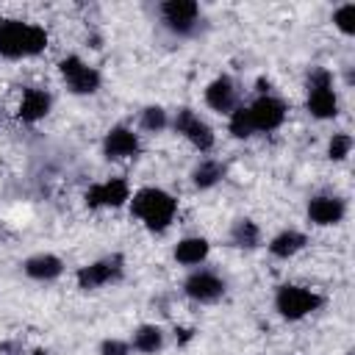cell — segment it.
Returning <instances> with one entry per match:
<instances>
[{
	"label": "cell",
	"instance_id": "obj_1",
	"mask_svg": "<svg viewBox=\"0 0 355 355\" xmlns=\"http://www.w3.org/2000/svg\"><path fill=\"white\" fill-rule=\"evenodd\" d=\"M128 202H130V214L150 233H164L175 222V214H178V200L161 186H144L133 191Z\"/></svg>",
	"mask_w": 355,
	"mask_h": 355
},
{
	"label": "cell",
	"instance_id": "obj_2",
	"mask_svg": "<svg viewBox=\"0 0 355 355\" xmlns=\"http://www.w3.org/2000/svg\"><path fill=\"white\" fill-rule=\"evenodd\" d=\"M47 31L36 22L6 19L0 25V58H31L44 53Z\"/></svg>",
	"mask_w": 355,
	"mask_h": 355
},
{
	"label": "cell",
	"instance_id": "obj_3",
	"mask_svg": "<svg viewBox=\"0 0 355 355\" xmlns=\"http://www.w3.org/2000/svg\"><path fill=\"white\" fill-rule=\"evenodd\" d=\"M322 302H324V297L319 291L294 286V283H283L275 291V311L288 322H300V319L311 316L313 311L322 308Z\"/></svg>",
	"mask_w": 355,
	"mask_h": 355
},
{
	"label": "cell",
	"instance_id": "obj_4",
	"mask_svg": "<svg viewBox=\"0 0 355 355\" xmlns=\"http://www.w3.org/2000/svg\"><path fill=\"white\" fill-rule=\"evenodd\" d=\"M305 108L316 119H333L338 114V97L333 89V75L324 67H313L308 72V100Z\"/></svg>",
	"mask_w": 355,
	"mask_h": 355
},
{
	"label": "cell",
	"instance_id": "obj_5",
	"mask_svg": "<svg viewBox=\"0 0 355 355\" xmlns=\"http://www.w3.org/2000/svg\"><path fill=\"white\" fill-rule=\"evenodd\" d=\"M161 22L175 36H194L200 31V6L194 0H166L158 6Z\"/></svg>",
	"mask_w": 355,
	"mask_h": 355
},
{
	"label": "cell",
	"instance_id": "obj_6",
	"mask_svg": "<svg viewBox=\"0 0 355 355\" xmlns=\"http://www.w3.org/2000/svg\"><path fill=\"white\" fill-rule=\"evenodd\" d=\"M58 72H61V80L67 83V89L72 94H94L103 83L100 72L86 64L80 55H67L58 61Z\"/></svg>",
	"mask_w": 355,
	"mask_h": 355
},
{
	"label": "cell",
	"instance_id": "obj_7",
	"mask_svg": "<svg viewBox=\"0 0 355 355\" xmlns=\"http://www.w3.org/2000/svg\"><path fill=\"white\" fill-rule=\"evenodd\" d=\"M122 272H125L122 255H108V258H100V261H92V263L80 266L75 272V280H78V288L94 291V288H103V286L116 283L122 277Z\"/></svg>",
	"mask_w": 355,
	"mask_h": 355
},
{
	"label": "cell",
	"instance_id": "obj_8",
	"mask_svg": "<svg viewBox=\"0 0 355 355\" xmlns=\"http://www.w3.org/2000/svg\"><path fill=\"white\" fill-rule=\"evenodd\" d=\"M169 125L175 128V133H180L191 147H197L200 153H208L214 147V130L205 119H200V114H194L191 108H178L175 116L169 119Z\"/></svg>",
	"mask_w": 355,
	"mask_h": 355
},
{
	"label": "cell",
	"instance_id": "obj_9",
	"mask_svg": "<svg viewBox=\"0 0 355 355\" xmlns=\"http://www.w3.org/2000/svg\"><path fill=\"white\" fill-rule=\"evenodd\" d=\"M250 119H252V130L255 133H272L277 130L283 122H286V114H288V105L275 97V94H258L250 105Z\"/></svg>",
	"mask_w": 355,
	"mask_h": 355
},
{
	"label": "cell",
	"instance_id": "obj_10",
	"mask_svg": "<svg viewBox=\"0 0 355 355\" xmlns=\"http://www.w3.org/2000/svg\"><path fill=\"white\" fill-rule=\"evenodd\" d=\"M183 294L194 302L208 305V302H216V300L225 297V280L211 269H194L183 280Z\"/></svg>",
	"mask_w": 355,
	"mask_h": 355
},
{
	"label": "cell",
	"instance_id": "obj_11",
	"mask_svg": "<svg viewBox=\"0 0 355 355\" xmlns=\"http://www.w3.org/2000/svg\"><path fill=\"white\" fill-rule=\"evenodd\" d=\"M89 208H119L130 200V186L125 178H108L86 189L83 194Z\"/></svg>",
	"mask_w": 355,
	"mask_h": 355
},
{
	"label": "cell",
	"instance_id": "obj_12",
	"mask_svg": "<svg viewBox=\"0 0 355 355\" xmlns=\"http://www.w3.org/2000/svg\"><path fill=\"white\" fill-rule=\"evenodd\" d=\"M141 150V141H139V133L128 125H114L105 136H103V155L108 161H128V158H136Z\"/></svg>",
	"mask_w": 355,
	"mask_h": 355
},
{
	"label": "cell",
	"instance_id": "obj_13",
	"mask_svg": "<svg viewBox=\"0 0 355 355\" xmlns=\"http://www.w3.org/2000/svg\"><path fill=\"white\" fill-rule=\"evenodd\" d=\"M305 214H308V222H313L319 227H330L347 216V202L338 194H316L308 200Z\"/></svg>",
	"mask_w": 355,
	"mask_h": 355
},
{
	"label": "cell",
	"instance_id": "obj_14",
	"mask_svg": "<svg viewBox=\"0 0 355 355\" xmlns=\"http://www.w3.org/2000/svg\"><path fill=\"white\" fill-rule=\"evenodd\" d=\"M205 105L219 111V114H230L239 105V89H236L230 75H216L205 86Z\"/></svg>",
	"mask_w": 355,
	"mask_h": 355
},
{
	"label": "cell",
	"instance_id": "obj_15",
	"mask_svg": "<svg viewBox=\"0 0 355 355\" xmlns=\"http://www.w3.org/2000/svg\"><path fill=\"white\" fill-rule=\"evenodd\" d=\"M50 108H53V94H50L47 89H36V86H33V89H25V92H22L17 116H19L22 122L33 125V122L44 119V116L50 114Z\"/></svg>",
	"mask_w": 355,
	"mask_h": 355
},
{
	"label": "cell",
	"instance_id": "obj_16",
	"mask_svg": "<svg viewBox=\"0 0 355 355\" xmlns=\"http://www.w3.org/2000/svg\"><path fill=\"white\" fill-rule=\"evenodd\" d=\"M22 269H25V275H28L31 280L50 283V280H55V277L64 275V261H61L58 255H53V252H36V255L25 258Z\"/></svg>",
	"mask_w": 355,
	"mask_h": 355
},
{
	"label": "cell",
	"instance_id": "obj_17",
	"mask_svg": "<svg viewBox=\"0 0 355 355\" xmlns=\"http://www.w3.org/2000/svg\"><path fill=\"white\" fill-rule=\"evenodd\" d=\"M266 247H269V255H272V258L288 261V258H294L297 252H302V250L308 247V236H305L302 230L286 227V230H280L277 236H272Z\"/></svg>",
	"mask_w": 355,
	"mask_h": 355
},
{
	"label": "cell",
	"instance_id": "obj_18",
	"mask_svg": "<svg viewBox=\"0 0 355 355\" xmlns=\"http://www.w3.org/2000/svg\"><path fill=\"white\" fill-rule=\"evenodd\" d=\"M208 252H211V244H208L205 236H186V239H180V241L175 244V250H172L175 261L183 263V266H200V263L208 258Z\"/></svg>",
	"mask_w": 355,
	"mask_h": 355
},
{
	"label": "cell",
	"instance_id": "obj_19",
	"mask_svg": "<svg viewBox=\"0 0 355 355\" xmlns=\"http://www.w3.org/2000/svg\"><path fill=\"white\" fill-rule=\"evenodd\" d=\"M130 349L141 355H155L164 349V330L158 324H139L130 336Z\"/></svg>",
	"mask_w": 355,
	"mask_h": 355
},
{
	"label": "cell",
	"instance_id": "obj_20",
	"mask_svg": "<svg viewBox=\"0 0 355 355\" xmlns=\"http://www.w3.org/2000/svg\"><path fill=\"white\" fill-rule=\"evenodd\" d=\"M227 175V166L216 158H202L194 169H191V183L194 189H214L216 183H222Z\"/></svg>",
	"mask_w": 355,
	"mask_h": 355
},
{
	"label": "cell",
	"instance_id": "obj_21",
	"mask_svg": "<svg viewBox=\"0 0 355 355\" xmlns=\"http://www.w3.org/2000/svg\"><path fill=\"white\" fill-rule=\"evenodd\" d=\"M230 244L241 250H255L261 244V227L252 219H236L230 227Z\"/></svg>",
	"mask_w": 355,
	"mask_h": 355
},
{
	"label": "cell",
	"instance_id": "obj_22",
	"mask_svg": "<svg viewBox=\"0 0 355 355\" xmlns=\"http://www.w3.org/2000/svg\"><path fill=\"white\" fill-rule=\"evenodd\" d=\"M227 130L233 139H250L255 130H252V119H250V111L244 103H239L230 114H227Z\"/></svg>",
	"mask_w": 355,
	"mask_h": 355
},
{
	"label": "cell",
	"instance_id": "obj_23",
	"mask_svg": "<svg viewBox=\"0 0 355 355\" xmlns=\"http://www.w3.org/2000/svg\"><path fill=\"white\" fill-rule=\"evenodd\" d=\"M139 125H141V130H147V133H161L164 128H169V114H166L161 105H147V108H141V114H139Z\"/></svg>",
	"mask_w": 355,
	"mask_h": 355
},
{
	"label": "cell",
	"instance_id": "obj_24",
	"mask_svg": "<svg viewBox=\"0 0 355 355\" xmlns=\"http://www.w3.org/2000/svg\"><path fill=\"white\" fill-rule=\"evenodd\" d=\"M333 25L344 33V36H352L355 33V3H344L333 11Z\"/></svg>",
	"mask_w": 355,
	"mask_h": 355
},
{
	"label": "cell",
	"instance_id": "obj_25",
	"mask_svg": "<svg viewBox=\"0 0 355 355\" xmlns=\"http://www.w3.org/2000/svg\"><path fill=\"white\" fill-rule=\"evenodd\" d=\"M352 153V136L349 133H333L327 141V158L330 161H344Z\"/></svg>",
	"mask_w": 355,
	"mask_h": 355
},
{
	"label": "cell",
	"instance_id": "obj_26",
	"mask_svg": "<svg viewBox=\"0 0 355 355\" xmlns=\"http://www.w3.org/2000/svg\"><path fill=\"white\" fill-rule=\"evenodd\" d=\"M130 352H133L130 341H125V338H105L100 344V355H130Z\"/></svg>",
	"mask_w": 355,
	"mask_h": 355
},
{
	"label": "cell",
	"instance_id": "obj_27",
	"mask_svg": "<svg viewBox=\"0 0 355 355\" xmlns=\"http://www.w3.org/2000/svg\"><path fill=\"white\" fill-rule=\"evenodd\" d=\"M31 355H50V352H47V349H33Z\"/></svg>",
	"mask_w": 355,
	"mask_h": 355
},
{
	"label": "cell",
	"instance_id": "obj_28",
	"mask_svg": "<svg viewBox=\"0 0 355 355\" xmlns=\"http://www.w3.org/2000/svg\"><path fill=\"white\" fill-rule=\"evenodd\" d=\"M3 22H6V19H3V14H0V25H3Z\"/></svg>",
	"mask_w": 355,
	"mask_h": 355
}]
</instances>
